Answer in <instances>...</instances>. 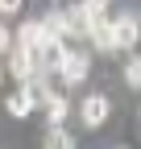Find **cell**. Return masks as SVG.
Instances as JSON below:
<instances>
[{
  "mask_svg": "<svg viewBox=\"0 0 141 149\" xmlns=\"http://www.w3.org/2000/svg\"><path fill=\"white\" fill-rule=\"evenodd\" d=\"M42 108H46V120H50V128H62V120H66V112H70L66 95H58V91H50V95L42 100Z\"/></svg>",
  "mask_w": 141,
  "mask_h": 149,
  "instance_id": "obj_6",
  "label": "cell"
},
{
  "mask_svg": "<svg viewBox=\"0 0 141 149\" xmlns=\"http://www.w3.org/2000/svg\"><path fill=\"white\" fill-rule=\"evenodd\" d=\"M46 42V33H42V21H21L17 25V37H13V46L17 50H25V54H38Z\"/></svg>",
  "mask_w": 141,
  "mask_h": 149,
  "instance_id": "obj_4",
  "label": "cell"
},
{
  "mask_svg": "<svg viewBox=\"0 0 141 149\" xmlns=\"http://www.w3.org/2000/svg\"><path fill=\"white\" fill-rule=\"evenodd\" d=\"M125 83L129 87H141V54H133V58L125 62Z\"/></svg>",
  "mask_w": 141,
  "mask_h": 149,
  "instance_id": "obj_11",
  "label": "cell"
},
{
  "mask_svg": "<svg viewBox=\"0 0 141 149\" xmlns=\"http://www.w3.org/2000/svg\"><path fill=\"white\" fill-rule=\"evenodd\" d=\"M0 79H4V66H0Z\"/></svg>",
  "mask_w": 141,
  "mask_h": 149,
  "instance_id": "obj_15",
  "label": "cell"
},
{
  "mask_svg": "<svg viewBox=\"0 0 141 149\" xmlns=\"http://www.w3.org/2000/svg\"><path fill=\"white\" fill-rule=\"evenodd\" d=\"M21 4H25V0H0V13H4V17H13Z\"/></svg>",
  "mask_w": 141,
  "mask_h": 149,
  "instance_id": "obj_14",
  "label": "cell"
},
{
  "mask_svg": "<svg viewBox=\"0 0 141 149\" xmlns=\"http://www.w3.org/2000/svg\"><path fill=\"white\" fill-rule=\"evenodd\" d=\"M108 29H112V50H133V46L141 42V21H137L133 13L112 17V21H108Z\"/></svg>",
  "mask_w": 141,
  "mask_h": 149,
  "instance_id": "obj_1",
  "label": "cell"
},
{
  "mask_svg": "<svg viewBox=\"0 0 141 149\" xmlns=\"http://www.w3.org/2000/svg\"><path fill=\"white\" fill-rule=\"evenodd\" d=\"M42 149H75V137L66 133V128H46V141Z\"/></svg>",
  "mask_w": 141,
  "mask_h": 149,
  "instance_id": "obj_10",
  "label": "cell"
},
{
  "mask_svg": "<svg viewBox=\"0 0 141 149\" xmlns=\"http://www.w3.org/2000/svg\"><path fill=\"white\" fill-rule=\"evenodd\" d=\"M87 70H91V58H87L83 50H66V54H62V66H58L62 83H83Z\"/></svg>",
  "mask_w": 141,
  "mask_h": 149,
  "instance_id": "obj_2",
  "label": "cell"
},
{
  "mask_svg": "<svg viewBox=\"0 0 141 149\" xmlns=\"http://www.w3.org/2000/svg\"><path fill=\"white\" fill-rule=\"evenodd\" d=\"M4 108H8V116H29V112H33V108H38V104H33V100H29V91H25V87H17V91H13V95L4 100Z\"/></svg>",
  "mask_w": 141,
  "mask_h": 149,
  "instance_id": "obj_9",
  "label": "cell"
},
{
  "mask_svg": "<svg viewBox=\"0 0 141 149\" xmlns=\"http://www.w3.org/2000/svg\"><path fill=\"white\" fill-rule=\"evenodd\" d=\"M108 112H112L108 95H83V104H79V120H83L87 128H100L104 120H108Z\"/></svg>",
  "mask_w": 141,
  "mask_h": 149,
  "instance_id": "obj_3",
  "label": "cell"
},
{
  "mask_svg": "<svg viewBox=\"0 0 141 149\" xmlns=\"http://www.w3.org/2000/svg\"><path fill=\"white\" fill-rule=\"evenodd\" d=\"M79 4H83L87 13H104V8H108V0H79Z\"/></svg>",
  "mask_w": 141,
  "mask_h": 149,
  "instance_id": "obj_13",
  "label": "cell"
},
{
  "mask_svg": "<svg viewBox=\"0 0 141 149\" xmlns=\"http://www.w3.org/2000/svg\"><path fill=\"white\" fill-rule=\"evenodd\" d=\"M8 50H13V29L0 21V54H8Z\"/></svg>",
  "mask_w": 141,
  "mask_h": 149,
  "instance_id": "obj_12",
  "label": "cell"
},
{
  "mask_svg": "<svg viewBox=\"0 0 141 149\" xmlns=\"http://www.w3.org/2000/svg\"><path fill=\"white\" fill-rule=\"evenodd\" d=\"M42 33L62 42V37H66V13H62V8H50V13L42 17Z\"/></svg>",
  "mask_w": 141,
  "mask_h": 149,
  "instance_id": "obj_8",
  "label": "cell"
},
{
  "mask_svg": "<svg viewBox=\"0 0 141 149\" xmlns=\"http://www.w3.org/2000/svg\"><path fill=\"white\" fill-rule=\"evenodd\" d=\"M4 66H8V74H13L17 83H29L33 74H38V66H33V54H25V50H17V46L8 50V62H4Z\"/></svg>",
  "mask_w": 141,
  "mask_h": 149,
  "instance_id": "obj_5",
  "label": "cell"
},
{
  "mask_svg": "<svg viewBox=\"0 0 141 149\" xmlns=\"http://www.w3.org/2000/svg\"><path fill=\"white\" fill-rule=\"evenodd\" d=\"M87 37H91V46H96V50H104V54L112 50V29H108V17H104V13L91 17V29H87Z\"/></svg>",
  "mask_w": 141,
  "mask_h": 149,
  "instance_id": "obj_7",
  "label": "cell"
}]
</instances>
